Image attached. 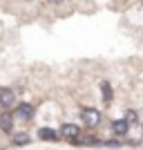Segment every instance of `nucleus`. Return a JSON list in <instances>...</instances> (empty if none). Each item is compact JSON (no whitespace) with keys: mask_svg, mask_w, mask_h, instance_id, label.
I'll list each match as a JSON object with an SVG mask.
<instances>
[{"mask_svg":"<svg viewBox=\"0 0 143 150\" xmlns=\"http://www.w3.org/2000/svg\"><path fill=\"white\" fill-rule=\"evenodd\" d=\"M0 125H2V130H9L11 128V117H0Z\"/></svg>","mask_w":143,"mask_h":150,"instance_id":"9","label":"nucleus"},{"mask_svg":"<svg viewBox=\"0 0 143 150\" xmlns=\"http://www.w3.org/2000/svg\"><path fill=\"white\" fill-rule=\"evenodd\" d=\"M29 134H27V132H20V134H16V137H13V144L16 146H27L29 144Z\"/></svg>","mask_w":143,"mask_h":150,"instance_id":"8","label":"nucleus"},{"mask_svg":"<svg viewBox=\"0 0 143 150\" xmlns=\"http://www.w3.org/2000/svg\"><path fill=\"white\" fill-rule=\"evenodd\" d=\"M31 117H34V105H29V103H23V105H18V110H16V119H20V121H29Z\"/></svg>","mask_w":143,"mask_h":150,"instance_id":"4","label":"nucleus"},{"mask_svg":"<svg viewBox=\"0 0 143 150\" xmlns=\"http://www.w3.org/2000/svg\"><path fill=\"white\" fill-rule=\"evenodd\" d=\"M61 137L54 128H40L38 130V139H43V141H56V139Z\"/></svg>","mask_w":143,"mask_h":150,"instance_id":"5","label":"nucleus"},{"mask_svg":"<svg viewBox=\"0 0 143 150\" xmlns=\"http://www.w3.org/2000/svg\"><path fill=\"white\" fill-rule=\"evenodd\" d=\"M16 103V94L11 88H0V105L2 108H11Z\"/></svg>","mask_w":143,"mask_h":150,"instance_id":"3","label":"nucleus"},{"mask_svg":"<svg viewBox=\"0 0 143 150\" xmlns=\"http://www.w3.org/2000/svg\"><path fill=\"white\" fill-rule=\"evenodd\" d=\"M63 139H67V141H76L78 139V134H81V130H78V125L76 123H63L61 132H58Z\"/></svg>","mask_w":143,"mask_h":150,"instance_id":"2","label":"nucleus"},{"mask_svg":"<svg viewBox=\"0 0 143 150\" xmlns=\"http://www.w3.org/2000/svg\"><path fill=\"white\" fill-rule=\"evenodd\" d=\"M112 130H114V134H125V132L130 130V123H128L125 119H116L112 123Z\"/></svg>","mask_w":143,"mask_h":150,"instance_id":"6","label":"nucleus"},{"mask_svg":"<svg viewBox=\"0 0 143 150\" xmlns=\"http://www.w3.org/2000/svg\"><path fill=\"white\" fill-rule=\"evenodd\" d=\"M81 119H83L85 125H99L101 123V112L96 108H85L81 112Z\"/></svg>","mask_w":143,"mask_h":150,"instance_id":"1","label":"nucleus"},{"mask_svg":"<svg viewBox=\"0 0 143 150\" xmlns=\"http://www.w3.org/2000/svg\"><path fill=\"white\" fill-rule=\"evenodd\" d=\"M101 92H103V99L105 101H112V85H110L107 81L101 83Z\"/></svg>","mask_w":143,"mask_h":150,"instance_id":"7","label":"nucleus"}]
</instances>
